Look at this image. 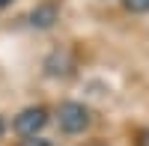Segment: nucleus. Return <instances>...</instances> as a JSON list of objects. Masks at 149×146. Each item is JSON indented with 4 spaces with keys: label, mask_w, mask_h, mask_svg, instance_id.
<instances>
[{
    "label": "nucleus",
    "mask_w": 149,
    "mask_h": 146,
    "mask_svg": "<svg viewBox=\"0 0 149 146\" xmlns=\"http://www.w3.org/2000/svg\"><path fill=\"white\" fill-rule=\"evenodd\" d=\"M57 122H60V128H63L66 134H81V131L90 128L93 113H90V107L81 104V102H63L57 107Z\"/></svg>",
    "instance_id": "obj_1"
},
{
    "label": "nucleus",
    "mask_w": 149,
    "mask_h": 146,
    "mask_svg": "<svg viewBox=\"0 0 149 146\" xmlns=\"http://www.w3.org/2000/svg\"><path fill=\"white\" fill-rule=\"evenodd\" d=\"M48 125V111L45 107H24L15 116V131L21 137H39V131Z\"/></svg>",
    "instance_id": "obj_2"
},
{
    "label": "nucleus",
    "mask_w": 149,
    "mask_h": 146,
    "mask_svg": "<svg viewBox=\"0 0 149 146\" xmlns=\"http://www.w3.org/2000/svg\"><path fill=\"white\" fill-rule=\"evenodd\" d=\"M57 21V6L54 3H42V6H36L33 12H30V24L33 27H51V24Z\"/></svg>",
    "instance_id": "obj_3"
},
{
    "label": "nucleus",
    "mask_w": 149,
    "mask_h": 146,
    "mask_svg": "<svg viewBox=\"0 0 149 146\" xmlns=\"http://www.w3.org/2000/svg\"><path fill=\"white\" fill-rule=\"evenodd\" d=\"M122 6H125L128 12H149V0H122Z\"/></svg>",
    "instance_id": "obj_4"
},
{
    "label": "nucleus",
    "mask_w": 149,
    "mask_h": 146,
    "mask_svg": "<svg viewBox=\"0 0 149 146\" xmlns=\"http://www.w3.org/2000/svg\"><path fill=\"white\" fill-rule=\"evenodd\" d=\"M21 146H54V140H48V137H24Z\"/></svg>",
    "instance_id": "obj_5"
},
{
    "label": "nucleus",
    "mask_w": 149,
    "mask_h": 146,
    "mask_svg": "<svg viewBox=\"0 0 149 146\" xmlns=\"http://www.w3.org/2000/svg\"><path fill=\"white\" fill-rule=\"evenodd\" d=\"M137 146H149V128H143L137 134Z\"/></svg>",
    "instance_id": "obj_6"
},
{
    "label": "nucleus",
    "mask_w": 149,
    "mask_h": 146,
    "mask_svg": "<svg viewBox=\"0 0 149 146\" xmlns=\"http://www.w3.org/2000/svg\"><path fill=\"white\" fill-rule=\"evenodd\" d=\"M12 3V0H0V9H3V6H9Z\"/></svg>",
    "instance_id": "obj_7"
},
{
    "label": "nucleus",
    "mask_w": 149,
    "mask_h": 146,
    "mask_svg": "<svg viewBox=\"0 0 149 146\" xmlns=\"http://www.w3.org/2000/svg\"><path fill=\"white\" fill-rule=\"evenodd\" d=\"M0 137H3V119H0Z\"/></svg>",
    "instance_id": "obj_8"
},
{
    "label": "nucleus",
    "mask_w": 149,
    "mask_h": 146,
    "mask_svg": "<svg viewBox=\"0 0 149 146\" xmlns=\"http://www.w3.org/2000/svg\"><path fill=\"white\" fill-rule=\"evenodd\" d=\"M90 146H107V143H90Z\"/></svg>",
    "instance_id": "obj_9"
}]
</instances>
